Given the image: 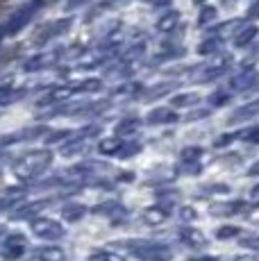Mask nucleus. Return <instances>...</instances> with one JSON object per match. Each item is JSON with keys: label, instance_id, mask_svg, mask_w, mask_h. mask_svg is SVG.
Here are the masks:
<instances>
[{"label": "nucleus", "instance_id": "obj_39", "mask_svg": "<svg viewBox=\"0 0 259 261\" xmlns=\"http://www.w3.org/2000/svg\"><path fill=\"white\" fill-rule=\"evenodd\" d=\"M84 0H68V7H77V5H82Z\"/></svg>", "mask_w": 259, "mask_h": 261}, {"label": "nucleus", "instance_id": "obj_38", "mask_svg": "<svg viewBox=\"0 0 259 261\" xmlns=\"http://www.w3.org/2000/svg\"><path fill=\"white\" fill-rule=\"evenodd\" d=\"M243 245H250V248H259V241H257V239H250V241H246Z\"/></svg>", "mask_w": 259, "mask_h": 261}, {"label": "nucleus", "instance_id": "obj_3", "mask_svg": "<svg viewBox=\"0 0 259 261\" xmlns=\"http://www.w3.org/2000/svg\"><path fill=\"white\" fill-rule=\"evenodd\" d=\"M32 232L34 237L46 239V241H57L64 237V227L53 218H32Z\"/></svg>", "mask_w": 259, "mask_h": 261}, {"label": "nucleus", "instance_id": "obj_31", "mask_svg": "<svg viewBox=\"0 0 259 261\" xmlns=\"http://www.w3.org/2000/svg\"><path fill=\"white\" fill-rule=\"evenodd\" d=\"M173 89V84H164V87H157V89H150V91L146 93V98H162V95H166L168 91Z\"/></svg>", "mask_w": 259, "mask_h": 261}, {"label": "nucleus", "instance_id": "obj_40", "mask_svg": "<svg viewBox=\"0 0 259 261\" xmlns=\"http://www.w3.org/2000/svg\"><path fill=\"white\" fill-rule=\"evenodd\" d=\"M250 175H259V164H255V166L250 168Z\"/></svg>", "mask_w": 259, "mask_h": 261}, {"label": "nucleus", "instance_id": "obj_10", "mask_svg": "<svg viewBox=\"0 0 259 261\" xmlns=\"http://www.w3.org/2000/svg\"><path fill=\"white\" fill-rule=\"evenodd\" d=\"M146 120L150 125H168V123H175L177 114L173 112L171 107H157V109H152V112L148 114Z\"/></svg>", "mask_w": 259, "mask_h": 261}, {"label": "nucleus", "instance_id": "obj_35", "mask_svg": "<svg viewBox=\"0 0 259 261\" xmlns=\"http://www.w3.org/2000/svg\"><path fill=\"white\" fill-rule=\"evenodd\" d=\"M214 16H216V12H214V9H205V12H202V16H200V23H207V21H212Z\"/></svg>", "mask_w": 259, "mask_h": 261}, {"label": "nucleus", "instance_id": "obj_4", "mask_svg": "<svg viewBox=\"0 0 259 261\" xmlns=\"http://www.w3.org/2000/svg\"><path fill=\"white\" fill-rule=\"evenodd\" d=\"M37 5H30V7H21L18 12H14L12 14V18L7 21V25H3V32H5V37H12V34H16V32H21L23 28L28 25V21L34 16V12H37Z\"/></svg>", "mask_w": 259, "mask_h": 261}, {"label": "nucleus", "instance_id": "obj_2", "mask_svg": "<svg viewBox=\"0 0 259 261\" xmlns=\"http://www.w3.org/2000/svg\"><path fill=\"white\" fill-rule=\"evenodd\" d=\"M130 252L141 261H171L173 250L162 243H152V241H127Z\"/></svg>", "mask_w": 259, "mask_h": 261}, {"label": "nucleus", "instance_id": "obj_8", "mask_svg": "<svg viewBox=\"0 0 259 261\" xmlns=\"http://www.w3.org/2000/svg\"><path fill=\"white\" fill-rule=\"evenodd\" d=\"M91 143L87 141V137H80V139H68L66 143L62 145V157H84L89 152Z\"/></svg>", "mask_w": 259, "mask_h": 261}, {"label": "nucleus", "instance_id": "obj_27", "mask_svg": "<svg viewBox=\"0 0 259 261\" xmlns=\"http://www.w3.org/2000/svg\"><path fill=\"white\" fill-rule=\"evenodd\" d=\"M21 198H23L21 191H12V195H9V191H7V195H5V198H0V212L14 207V202H16V200H21Z\"/></svg>", "mask_w": 259, "mask_h": 261}, {"label": "nucleus", "instance_id": "obj_33", "mask_svg": "<svg viewBox=\"0 0 259 261\" xmlns=\"http://www.w3.org/2000/svg\"><path fill=\"white\" fill-rule=\"evenodd\" d=\"M255 34V28H248V32H241L239 34V39H237V46H243V43H248V39Z\"/></svg>", "mask_w": 259, "mask_h": 261}, {"label": "nucleus", "instance_id": "obj_37", "mask_svg": "<svg viewBox=\"0 0 259 261\" xmlns=\"http://www.w3.org/2000/svg\"><path fill=\"white\" fill-rule=\"evenodd\" d=\"M189 261H218L216 257H196V259H189Z\"/></svg>", "mask_w": 259, "mask_h": 261}, {"label": "nucleus", "instance_id": "obj_16", "mask_svg": "<svg viewBox=\"0 0 259 261\" xmlns=\"http://www.w3.org/2000/svg\"><path fill=\"white\" fill-rule=\"evenodd\" d=\"M93 214H100V216H109V218H114L116 220L118 216H125V207L123 204H118V202H102V204H96L93 207Z\"/></svg>", "mask_w": 259, "mask_h": 261}, {"label": "nucleus", "instance_id": "obj_24", "mask_svg": "<svg viewBox=\"0 0 259 261\" xmlns=\"http://www.w3.org/2000/svg\"><path fill=\"white\" fill-rule=\"evenodd\" d=\"M175 25H177V12H168L166 16H162L157 21V30L159 32H171Z\"/></svg>", "mask_w": 259, "mask_h": 261}, {"label": "nucleus", "instance_id": "obj_6", "mask_svg": "<svg viewBox=\"0 0 259 261\" xmlns=\"http://www.w3.org/2000/svg\"><path fill=\"white\" fill-rule=\"evenodd\" d=\"M48 132H50V129L43 127V125H34V127H25V129H21V132H14V134H9V137H5L3 145L21 143V141H32V139H41V137H46Z\"/></svg>", "mask_w": 259, "mask_h": 261}, {"label": "nucleus", "instance_id": "obj_41", "mask_svg": "<svg viewBox=\"0 0 259 261\" xmlns=\"http://www.w3.org/2000/svg\"><path fill=\"white\" fill-rule=\"evenodd\" d=\"M234 261H257V259H252V257H237Z\"/></svg>", "mask_w": 259, "mask_h": 261}, {"label": "nucleus", "instance_id": "obj_36", "mask_svg": "<svg viewBox=\"0 0 259 261\" xmlns=\"http://www.w3.org/2000/svg\"><path fill=\"white\" fill-rule=\"evenodd\" d=\"M55 0H34V5H37V7H43V5H53Z\"/></svg>", "mask_w": 259, "mask_h": 261}, {"label": "nucleus", "instance_id": "obj_7", "mask_svg": "<svg viewBox=\"0 0 259 261\" xmlns=\"http://www.w3.org/2000/svg\"><path fill=\"white\" fill-rule=\"evenodd\" d=\"M50 204V200H37V202H28L23 204V207H18L16 212L12 214V220H32L37 218L39 214L43 212V209Z\"/></svg>", "mask_w": 259, "mask_h": 261}, {"label": "nucleus", "instance_id": "obj_9", "mask_svg": "<svg viewBox=\"0 0 259 261\" xmlns=\"http://www.w3.org/2000/svg\"><path fill=\"white\" fill-rule=\"evenodd\" d=\"M71 173L77 175H91V177H102V173H112V166L102 162H82L71 168Z\"/></svg>", "mask_w": 259, "mask_h": 261}, {"label": "nucleus", "instance_id": "obj_21", "mask_svg": "<svg viewBox=\"0 0 259 261\" xmlns=\"http://www.w3.org/2000/svg\"><path fill=\"white\" fill-rule=\"evenodd\" d=\"M53 62H55V55H39V57L30 59V62L25 64V71H39V68L50 66Z\"/></svg>", "mask_w": 259, "mask_h": 261}, {"label": "nucleus", "instance_id": "obj_22", "mask_svg": "<svg viewBox=\"0 0 259 261\" xmlns=\"http://www.w3.org/2000/svg\"><path fill=\"white\" fill-rule=\"evenodd\" d=\"M198 100H200V95H198V93H180V95H175V98H173V107H177V109L193 107Z\"/></svg>", "mask_w": 259, "mask_h": 261}, {"label": "nucleus", "instance_id": "obj_26", "mask_svg": "<svg viewBox=\"0 0 259 261\" xmlns=\"http://www.w3.org/2000/svg\"><path fill=\"white\" fill-rule=\"evenodd\" d=\"M23 95V91H9V89H0V107H7V105L16 102Z\"/></svg>", "mask_w": 259, "mask_h": 261}, {"label": "nucleus", "instance_id": "obj_25", "mask_svg": "<svg viewBox=\"0 0 259 261\" xmlns=\"http://www.w3.org/2000/svg\"><path fill=\"white\" fill-rule=\"evenodd\" d=\"M89 259H91V261H125V257H123V254L109 252V250H102V252H93Z\"/></svg>", "mask_w": 259, "mask_h": 261}, {"label": "nucleus", "instance_id": "obj_23", "mask_svg": "<svg viewBox=\"0 0 259 261\" xmlns=\"http://www.w3.org/2000/svg\"><path fill=\"white\" fill-rule=\"evenodd\" d=\"M141 152V143H137V141H123L121 145V150H118V159H130V157H134V154H139Z\"/></svg>", "mask_w": 259, "mask_h": 261}, {"label": "nucleus", "instance_id": "obj_42", "mask_svg": "<svg viewBox=\"0 0 259 261\" xmlns=\"http://www.w3.org/2000/svg\"><path fill=\"white\" fill-rule=\"evenodd\" d=\"M0 237H5V227H0Z\"/></svg>", "mask_w": 259, "mask_h": 261}, {"label": "nucleus", "instance_id": "obj_18", "mask_svg": "<svg viewBox=\"0 0 259 261\" xmlns=\"http://www.w3.org/2000/svg\"><path fill=\"white\" fill-rule=\"evenodd\" d=\"M84 214H87V207H84V204H75V202L64 204V209H62L64 220H68V223H75V220H80Z\"/></svg>", "mask_w": 259, "mask_h": 261}, {"label": "nucleus", "instance_id": "obj_28", "mask_svg": "<svg viewBox=\"0 0 259 261\" xmlns=\"http://www.w3.org/2000/svg\"><path fill=\"white\" fill-rule=\"evenodd\" d=\"M202 154V148H184L182 150V162H198Z\"/></svg>", "mask_w": 259, "mask_h": 261}, {"label": "nucleus", "instance_id": "obj_20", "mask_svg": "<svg viewBox=\"0 0 259 261\" xmlns=\"http://www.w3.org/2000/svg\"><path fill=\"white\" fill-rule=\"evenodd\" d=\"M239 209H241V204L239 202H230V204H216L214 202L212 207H209V212H212V216H232V214H237Z\"/></svg>", "mask_w": 259, "mask_h": 261}, {"label": "nucleus", "instance_id": "obj_11", "mask_svg": "<svg viewBox=\"0 0 259 261\" xmlns=\"http://www.w3.org/2000/svg\"><path fill=\"white\" fill-rule=\"evenodd\" d=\"M75 91H77V87H68V84H66V87H64V84H62V87H55L53 91L48 93L39 105H57V102H64V100H68Z\"/></svg>", "mask_w": 259, "mask_h": 261}, {"label": "nucleus", "instance_id": "obj_17", "mask_svg": "<svg viewBox=\"0 0 259 261\" xmlns=\"http://www.w3.org/2000/svg\"><path fill=\"white\" fill-rule=\"evenodd\" d=\"M123 145V139L118 137H107V139H100V143H98V150H100V154H105V157H112V154H116L118 150H121Z\"/></svg>", "mask_w": 259, "mask_h": 261}, {"label": "nucleus", "instance_id": "obj_1", "mask_svg": "<svg viewBox=\"0 0 259 261\" xmlns=\"http://www.w3.org/2000/svg\"><path fill=\"white\" fill-rule=\"evenodd\" d=\"M53 164V154L48 150H32L28 154H21V157L14 162L12 173L16 175L18 179H34L39 175L46 173V168Z\"/></svg>", "mask_w": 259, "mask_h": 261}, {"label": "nucleus", "instance_id": "obj_12", "mask_svg": "<svg viewBox=\"0 0 259 261\" xmlns=\"http://www.w3.org/2000/svg\"><path fill=\"white\" fill-rule=\"evenodd\" d=\"M30 257L34 261H64V250L57 245H46V248H37Z\"/></svg>", "mask_w": 259, "mask_h": 261}, {"label": "nucleus", "instance_id": "obj_14", "mask_svg": "<svg viewBox=\"0 0 259 261\" xmlns=\"http://www.w3.org/2000/svg\"><path fill=\"white\" fill-rule=\"evenodd\" d=\"M180 241L187 243V245H191V248H202V245L207 243V237L196 227H182L180 229Z\"/></svg>", "mask_w": 259, "mask_h": 261}, {"label": "nucleus", "instance_id": "obj_15", "mask_svg": "<svg viewBox=\"0 0 259 261\" xmlns=\"http://www.w3.org/2000/svg\"><path fill=\"white\" fill-rule=\"evenodd\" d=\"M141 218H143V223L146 225H162V223H166L168 220V212L164 207H148V209H143V214H141Z\"/></svg>", "mask_w": 259, "mask_h": 261}, {"label": "nucleus", "instance_id": "obj_32", "mask_svg": "<svg viewBox=\"0 0 259 261\" xmlns=\"http://www.w3.org/2000/svg\"><path fill=\"white\" fill-rule=\"evenodd\" d=\"M237 234H239L237 227H218L216 229V237L218 239H232V237H237Z\"/></svg>", "mask_w": 259, "mask_h": 261}, {"label": "nucleus", "instance_id": "obj_19", "mask_svg": "<svg viewBox=\"0 0 259 261\" xmlns=\"http://www.w3.org/2000/svg\"><path fill=\"white\" fill-rule=\"evenodd\" d=\"M141 127V120L139 118H125L116 125V134L118 137H127V134H134L137 129Z\"/></svg>", "mask_w": 259, "mask_h": 261}, {"label": "nucleus", "instance_id": "obj_13", "mask_svg": "<svg viewBox=\"0 0 259 261\" xmlns=\"http://www.w3.org/2000/svg\"><path fill=\"white\" fill-rule=\"evenodd\" d=\"M71 25V18H66V21H57V23H50L48 28H43L41 32L37 34V39L34 41L37 43H43V41H50L53 37H57V34H62V32H66V28Z\"/></svg>", "mask_w": 259, "mask_h": 261}, {"label": "nucleus", "instance_id": "obj_5", "mask_svg": "<svg viewBox=\"0 0 259 261\" xmlns=\"http://www.w3.org/2000/svg\"><path fill=\"white\" fill-rule=\"evenodd\" d=\"M28 252V241L23 234H9L3 243V250H0V257L3 259H21L23 254Z\"/></svg>", "mask_w": 259, "mask_h": 261}, {"label": "nucleus", "instance_id": "obj_29", "mask_svg": "<svg viewBox=\"0 0 259 261\" xmlns=\"http://www.w3.org/2000/svg\"><path fill=\"white\" fill-rule=\"evenodd\" d=\"M100 80H87V82H82L77 87V91H89V93H93V91H100Z\"/></svg>", "mask_w": 259, "mask_h": 261}, {"label": "nucleus", "instance_id": "obj_30", "mask_svg": "<svg viewBox=\"0 0 259 261\" xmlns=\"http://www.w3.org/2000/svg\"><path fill=\"white\" fill-rule=\"evenodd\" d=\"M177 216H180V220H184V223H191V220L198 218V214H196V209L193 207H180Z\"/></svg>", "mask_w": 259, "mask_h": 261}, {"label": "nucleus", "instance_id": "obj_34", "mask_svg": "<svg viewBox=\"0 0 259 261\" xmlns=\"http://www.w3.org/2000/svg\"><path fill=\"white\" fill-rule=\"evenodd\" d=\"M198 50H200V55L214 53V50H216V39H212V41H205V43H202V46L198 48Z\"/></svg>", "mask_w": 259, "mask_h": 261}]
</instances>
